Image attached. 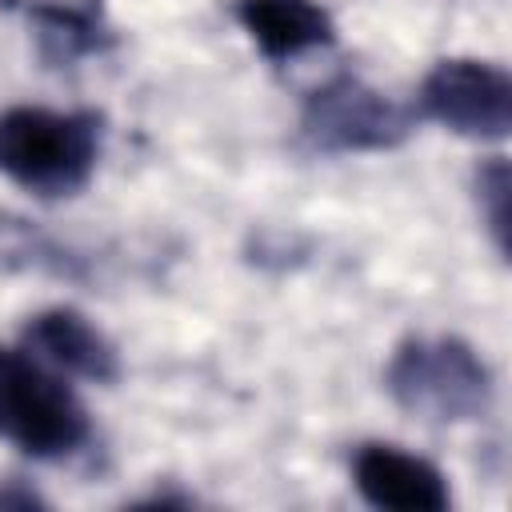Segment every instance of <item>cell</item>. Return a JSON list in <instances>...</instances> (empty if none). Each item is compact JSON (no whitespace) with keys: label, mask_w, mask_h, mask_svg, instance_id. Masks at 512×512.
Instances as JSON below:
<instances>
[{"label":"cell","mask_w":512,"mask_h":512,"mask_svg":"<svg viewBox=\"0 0 512 512\" xmlns=\"http://www.w3.org/2000/svg\"><path fill=\"white\" fill-rule=\"evenodd\" d=\"M304 136L328 152H380L404 140L408 116L356 76H336L308 92Z\"/></svg>","instance_id":"obj_5"},{"label":"cell","mask_w":512,"mask_h":512,"mask_svg":"<svg viewBox=\"0 0 512 512\" xmlns=\"http://www.w3.org/2000/svg\"><path fill=\"white\" fill-rule=\"evenodd\" d=\"M28 16L40 24L44 44L60 60H76V56L100 48V40H104L100 20L76 4H28Z\"/></svg>","instance_id":"obj_9"},{"label":"cell","mask_w":512,"mask_h":512,"mask_svg":"<svg viewBox=\"0 0 512 512\" xmlns=\"http://www.w3.org/2000/svg\"><path fill=\"white\" fill-rule=\"evenodd\" d=\"M100 156V120L88 112H0V176L36 196H72Z\"/></svg>","instance_id":"obj_1"},{"label":"cell","mask_w":512,"mask_h":512,"mask_svg":"<svg viewBox=\"0 0 512 512\" xmlns=\"http://www.w3.org/2000/svg\"><path fill=\"white\" fill-rule=\"evenodd\" d=\"M352 480L356 492L372 508L388 512H444L448 508V484L436 464L424 456H412L396 444H364L352 456Z\"/></svg>","instance_id":"obj_6"},{"label":"cell","mask_w":512,"mask_h":512,"mask_svg":"<svg viewBox=\"0 0 512 512\" xmlns=\"http://www.w3.org/2000/svg\"><path fill=\"white\" fill-rule=\"evenodd\" d=\"M420 116L472 140H500L512 128V80L488 60H440L420 80Z\"/></svg>","instance_id":"obj_4"},{"label":"cell","mask_w":512,"mask_h":512,"mask_svg":"<svg viewBox=\"0 0 512 512\" xmlns=\"http://www.w3.org/2000/svg\"><path fill=\"white\" fill-rule=\"evenodd\" d=\"M88 432V412L56 368L28 348H0V440L36 460H64Z\"/></svg>","instance_id":"obj_2"},{"label":"cell","mask_w":512,"mask_h":512,"mask_svg":"<svg viewBox=\"0 0 512 512\" xmlns=\"http://www.w3.org/2000/svg\"><path fill=\"white\" fill-rule=\"evenodd\" d=\"M24 348L56 368L60 376H84V380H112L116 376V348L108 336L76 308H44L24 328Z\"/></svg>","instance_id":"obj_7"},{"label":"cell","mask_w":512,"mask_h":512,"mask_svg":"<svg viewBox=\"0 0 512 512\" xmlns=\"http://www.w3.org/2000/svg\"><path fill=\"white\" fill-rule=\"evenodd\" d=\"M476 192H480V208H484L496 248L508 252V164H504V156H492V164L480 168Z\"/></svg>","instance_id":"obj_10"},{"label":"cell","mask_w":512,"mask_h":512,"mask_svg":"<svg viewBox=\"0 0 512 512\" xmlns=\"http://www.w3.org/2000/svg\"><path fill=\"white\" fill-rule=\"evenodd\" d=\"M232 12L268 60H292L332 44V16L316 0H236Z\"/></svg>","instance_id":"obj_8"},{"label":"cell","mask_w":512,"mask_h":512,"mask_svg":"<svg viewBox=\"0 0 512 512\" xmlns=\"http://www.w3.org/2000/svg\"><path fill=\"white\" fill-rule=\"evenodd\" d=\"M488 368L456 336L404 340L388 364V392L432 420H472L488 404Z\"/></svg>","instance_id":"obj_3"}]
</instances>
